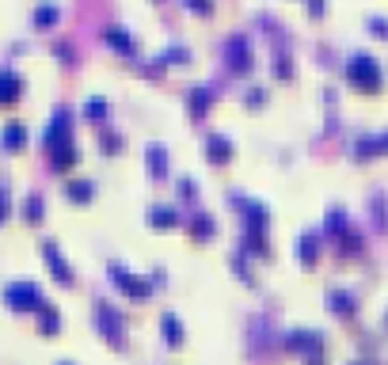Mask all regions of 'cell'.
<instances>
[{
    "instance_id": "obj_33",
    "label": "cell",
    "mask_w": 388,
    "mask_h": 365,
    "mask_svg": "<svg viewBox=\"0 0 388 365\" xmlns=\"http://www.w3.org/2000/svg\"><path fill=\"white\" fill-rule=\"evenodd\" d=\"M278 76H289V58L286 54H278Z\"/></svg>"
},
{
    "instance_id": "obj_38",
    "label": "cell",
    "mask_w": 388,
    "mask_h": 365,
    "mask_svg": "<svg viewBox=\"0 0 388 365\" xmlns=\"http://www.w3.org/2000/svg\"><path fill=\"white\" fill-rule=\"evenodd\" d=\"M358 365H366V362H358Z\"/></svg>"
},
{
    "instance_id": "obj_37",
    "label": "cell",
    "mask_w": 388,
    "mask_h": 365,
    "mask_svg": "<svg viewBox=\"0 0 388 365\" xmlns=\"http://www.w3.org/2000/svg\"><path fill=\"white\" fill-rule=\"evenodd\" d=\"M58 365H72V362H58Z\"/></svg>"
},
{
    "instance_id": "obj_30",
    "label": "cell",
    "mask_w": 388,
    "mask_h": 365,
    "mask_svg": "<svg viewBox=\"0 0 388 365\" xmlns=\"http://www.w3.org/2000/svg\"><path fill=\"white\" fill-rule=\"evenodd\" d=\"M187 58H191L187 46H168V54H164V61H187Z\"/></svg>"
},
{
    "instance_id": "obj_14",
    "label": "cell",
    "mask_w": 388,
    "mask_h": 365,
    "mask_svg": "<svg viewBox=\"0 0 388 365\" xmlns=\"http://www.w3.org/2000/svg\"><path fill=\"white\" fill-rule=\"evenodd\" d=\"M149 221L160 225V229H172V225H179V209H175V206H152Z\"/></svg>"
},
{
    "instance_id": "obj_21",
    "label": "cell",
    "mask_w": 388,
    "mask_h": 365,
    "mask_svg": "<svg viewBox=\"0 0 388 365\" xmlns=\"http://www.w3.org/2000/svg\"><path fill=\"white\" fill-rule=\"evenodd\" d=\"M297 259H301V263H316V232L297 236Z\"/></svg>"
},
{
    "instance_id": "obj_26",
    "label": "cell",
    "mask_w": 388,
    "mask_h": 365,
    "mask_svg": "<svg viewBox=\"0 0 388 365\" xmlns=\"http://www.w3.org/2000/svg\"><path fill=\"white\" fill-rule=\"evenodd\" d=\"M35 23H38V27H50V23H58V8H54V4H38L35 8Z\"/></svg>"
},
{
    "instance_id": "obj_28",
    "label": "cell",
    "mask_w": 388,
    "mask_h": 365,
    "mask_svg": "<svg viewBox=\"0 0 388 365\" xmlns=\"http://www.w3.org/2000/svg\"><path fill=\"white\" fill-rule=\"evenodd\" d=\"M369 27H373L377 38H388V19L385 15H369Z\"/></svg>"
},
{
    "instance_id": "obj_8",
    "label": "cell",
    "mask_w": 388,
    "mask_h": 365,
    "mask_svg": "<svg viewBox=\"0 0 388 365\" xmlns=\"http://www.w3.org/2000/svg\"><path fill=\"white\" fill-rule=\"evenodd\" d=\"M209 107H213V88H209V84H194L187 92V111L194 118H202Z\"/></svg>"
},
{
    "instance_id": "obj_17",
    "label": "cell",
    "mask_w": 388,
    "mask_h": 365,
    "mask_svg": "<svg viewBox=\"0 0 388 365\" xmlns=\"http://www.w3.org/2000/svg\"><path fill=\"white\" fill-rule=\"evenodd\" d=\"M38 327H42V335H54V331L61 327V316H58V308H54L50 301L38 308Z\"/></svg>"
},
{
    "instance_id": "obj_23",
    "label": "cell",
    "mask_w": 388,
    "mask_h": 365,
    "mask_svg": "<svg viewBox=\"0 0 388 365\" xmlns=\"http://www.w3.org/2000/svg\"><path fill=\"white\" fill-rule=\"evenodd\" d=\"M72 160H76V145H72V141H65V145L54 149V168H69Z\"/></svg>"
},
{
    "instance_id": "obj_24",
    "label": "cell",
    "mask_w": 388,
    "mask_h": 365,
    "mask_svg": "<svg viewBox=\"0 0 388 365\" xmlns=\"http://www.w3.org/2000/svg\"><path fill=\"white\" fill-rule=\"evenodd\" d=\"M323 225H328L331 232H346V213H343V206H331L328 217H323Z\"/></svg>"
},
{
    "instance_id": "obj_31",
    "label": "cell",
    "mask_w": 388,
    "mask_h": 365,
    "mask_svg": "<svg viewBox=\"0 0 388 365\" xmlns=\"http://www.w3.org/2000/svg\"><path fill=\"white\" fill-rule=\"evenodd\" d=\"M373 209H377V225L385 229V198L381 194H373Z\"/></svg>"
},
{
    "instance_id": "obj_11",
    "label": "cell",
    "mask_w": 388,
    "mask_h": 365,
    "mask_svg": "<svg viewBox=\"0 0 388 365\" xmlns=\"http://www.w3.org/2000/svg\"><path fill=\"white\" fill-rule=\"evenodd\" d=\"M145 168H149L152 179H164L168 175V149L164 145H149V149H145Z\"/></svg>"
},
{
    "instance_id": "obj_13",
    "label": "cell",
    "mask_w": 388,
    "mask_h": 365,
    "mask_svg": "<svg viewBox=\"0 0 388 365\" xmlns=\"http://www.w3.org/2000/svg\"><path fill=\"white\" fill-rule=\"evenodd\" d=\"M19 88H23V80L15 76L12 69H0V103L15 99V95H19Z\"/></svg>"
},
{
    "instance_id": "obj_34",
    "label": "cell",
    "mask_w": 388,
    "mask_h": 365,
    "mask_svg": "<svg viewBox=\"0 0 388 365\" xmlns=\"http://www.w3.org/2000/svg\"><path fill=\"white\" fill-rule=\"evenodd\" d=\"M248 103H263V88H248Z\"/></svg>"
},
{
    "instance_id": "obj_29",
    "label": "cell",
    "mask_w": 388,
    "mask_h": 365,
    "mask_svg": "<svg viewBox=\"0 0 388 365\" xmlns=\"http://www.w3.org/2000/svg\"><path fill=\"white\" fill-rule=\"evenodd\" d=\"M183 4H187L191 12H198V15H209V12H213V0H183Z\"/></svg>"
},
{
    "instance_id": "obj_20",
    "label": "cell",
    "mask_w": 388,
    "mask_h": 365,
    "mask_svg": "<svg viewBox=\"0 0 388 365\" xmlns=\"http://www.w3.org/2000/svg\"><path fill=\"white\" fill-rule=\"evenodd\" d=\"M65 194H69L72 202H88L95 194V186H92V179H69L65 183Z\"/></svg>"
},
{
    "instance_id": "obj_16",
    "label": "cell",
    "mask_w": 388,
    "mask_h": 365,
    "mask_svg": "<svg viewBox=\"0 0 388 365\" xmlns=\"http://www.w3.org/2000/svg\"><path fill=\"white\" fill-rule=\"evenodd\" d=\"M23 141H27V129H23V122H8V126L0 129V145H8V149H19Z\"/></svg>"
},
{
    "instance_id": "obj_36",
    "label": "cell",
    "mask_w": 388,
    "mask_h": 365,
    "mask_svg": "<svg viewBox=\"0 0 388 365\" xmlns=\"http://www.w3.org/2000/svg\"><path fill=\"white\" fill-rule=\"evenodd\" d=\"M309 12H312V15H320V12H323V0H309Z\"/></svg>"
},
{
    "instance_id": "obj_19",
    "label": "cell",
    "mask_w": 388,
    "mask_h": 365,
    "mask_svg": "<svg viewBox=\"0 0 388 365\" xmlns=\"http://www.w3.org/2000/svg\"><path fill=\"white\" fill-rule=\"evenodd\" d=\"M103 38H107L115 50H122V54H134V38L126 35V27H107L103 31Z\"/></svg>"
},
{
    "instance_id": "obj_15",
    "label": "cell",
    "mask_w": 388,
    "mask_h": 365,
    "mask_svg": "<svg viewBox=\"0 0 388 365\" xmlns=\"http://www.w3.org/2000/svg\"><path fill=\"white\" fill-rule=\"evenodd\" d=\"M328 305H331V308H335V312L350 316V312H354V293H346V289L331 286V289H328Z\"/></svg>"
},
{
    "instance_id": "obj_7",
    "label": "cell",
    "mask_w": 388,
    "mask_h": 365,
    "mask_svg": "<svg viewBox=\"0 0 388 365\" xmlns=\"http://www.w3.org/2000/svg\"><path fill=\"white\" fill-rule=\"evenodd\" d=\"M42 255H46V263H50L54 278H58V282H72V266L65 263V255L58 251V243H54V240H42Z\"/></svg>"
},
{
    "instance_id": "obj_4",
    "label": "cell",
    "mask_w": 388,
    "mask_h": 365,
    "mask_svg": "<svg viewBox=\"0 0 388 365\" xmlns=\"http://www.w3.org/2000/svg\"><path fill=\"white\" fill-rule=\"evenodd\" d=\"M107 270H111V282H115L118 289H126L129 297H137V301H141V297H149V282H145V278H137L134 270H126L122 263H111Z\"/></svg>"
},
{
    "instance_id": "obj_12",
    "label": "cell",
    "mask_w": 388,
    "mask_h": 365,
    "mask_svg": "<svg viewBox=\"0 0 388 365\" xmlns=\"http://www.w3.org/2000/svg\"><path fill=\"white\" fill-rule=\"evenodd\" d=\"M160 327H164V339L168 346H179L183 343V320L175 312H164V320H160Z\"/></svg>"
},
{
    "instance_id": "obj_25",
    "label": "cell",
    "mask_w": 388,
    "mask_h": 365,
    "mask_svg": "<svg viewBox=\"0 0 388 365\" xmlns=\"http://www.w3.org/2000/svg\"><path fill=\"white\" fill-rule=\"evenodd\" d=\"M84 115H88V118H95V122H103V118H107V99L92 95V99L84 103Z\"/></svg>"
},
{
    "instance_id": "obj_1",
    "label": "cell",
    "mask_w": 388,
    "mask_h": 365,
    "mask_svg": "<svg viewBox=\"0 0 388 365\" xmlns=\"http://www.w3.org/2000/svg\"><path fill=\"white\" fill-rule=\"evenodd\" d=\"M346 80L358 84L362 92H377L385 76H381V65H377L373 54H354V58L346 61Z\"/></svg>"
},
{
    "instance_id": "obj_18",
    "label": "cell",
    "mask_w": 388,
    "mask_h": 365,
    "mask_svg": "<svg viewBox=\"0 0 388 365\" xmlns=\"http://www.w3.org/2000/svg\"><path fill=\"white\" fill-rule=\"evenodd\" d=\"M187 229L194 232V236H213V232H217V221L209 213H191Z\"/></svg>"
},
{
    "instance_id": "obj_9",
    "label": "cell",
    "mask_w": 388,
    "mask_h": 365,
    "mask_svg": "<svg viewBox=\"0 0 388 365\" xmlns=\"http://www.w3.org/2000/svg\"><path fill=\"white\" fill-rule=\"evenodd\" d=\"M206 156L213 160V164H225V160L232 156V141L225 133H217V129H209L206 133Z\"/></svg>"
},
{
    "instance_id": "obj_5",
    "label": "cell",
    "mask_w": 388,
    "mask_h": 365,
    "mask_svg": "<svg viewBox=\"0 0 388 365\" xmlns=\"http://www.w3.org/2000/svg\"><path fill=\"white\" fill-rule=\"evenodd\" d=\"M225 54H229V65L236 72H248V69H252V42H248L244 35H232L229 46H225Z\"/></svg>"
},
{
    "instance_id": "obj_6",
    "label": "cell",
    "mask_w": 388,
    "mask_h": 365,
    "mask_svg": "<svg viewBox=\"0 0 388 365\" xmlns=\"http://www.w3.org/2000/svg\"><path fill=\"white\" fill-rule=\"evenodd\" d=\"M286 346L289 350H301V354H312L316 358L320 354V346H323V339H320V331H289V339H286Z\"/></svg>"
},
{
    "instance_id": "obj_22",
    "label": "cell",
    "mask_w": 388,
    "mask_h": 365,
    "mask_svg": "<svg viewBox=\"0 0 388 365\" xmlns=\"http://www.w3.org/2000/svg\"><path fill=\"white\" fill-rule=\"evenodd\" d=\"M23 217H27V221H38V217H42V194L38 190H31L27 198H23Z\"/></svg>"
},
{
    "instance_id": "obj_32",
    "label": "cell",
    "mask_w": 388,
    "mask_h": 365,
    "mask_svg": "<svg viewBox=\"0 0 388 365\" xmlns=\"http://www.w3.org/2000/svg\"><path fill=\"white\" fill-rule=\"evenodd\" d=\"M179 194H183V198H191V194H194V179L183 175V179H179Z\"/></svg>"
},
{
    "instance_id": "obj_35",
    "label": "cell",
    "mask_w": 388,
    "mask_h": 365,
    "mask_svg": "<svg viewBox=\"0 0 388 365\" xmlns=\"http://www.w3.org/2000/svg\"><path fill=\"white\" fill-rule=\"evenodd\" d=\"M4 213H8V190L0 186V217H4Z\"/></svg>"
},
{
    "instance_id": "obj_3",
    "label": "cell",
    "mask_w": 388,
    "mask_h": 365,
    "mask_svg": "<svg viewBox=\"0 0 388 365\" xmlns=\"http://www.w3.org/2000/svg\"><path fill=\"white\" fill-rule=\"evenodd\" d=\"M4 301L15 308V312H27V308H42V293H38V286H31V282H12V286L4 289Z\"/></svg>"
},
{
    "instance_id": "obj_10",
    "label": "cell",
    "mask_w": 388,
    "mask_h": 365,
    "mask_svg": "<svg viewBox=\"0 0 388 365\" xmlns=\"http://www.w3.org/2000/svg\"><path fill=\"white\" fill-rule=\"evenodd\" d=\"M354 152H358V156H377V152H388V129H381V133H362L358 141H354Z\"/></svg>"
},
{
    "instance_id": "obj_2",
    "label": "cell",
    "mask_w": 388,
    "mask_h": 365,
    "mask_svg": "<svg viewBox=\"0 0 388 365\" xmlns=\"http://www.w3.org/2000/svg\"><path fill=\"white\" fill-rule=\"evenodd\" d=\"M95 323H99L103 339H107L111 346H122L126 343V327H122V316L115 312L107 301H95Z\"/></svg>"
},
{
    "instance_id": "obj_27",
    "label": "cell",
    "mask_w": 388,
    "mask_h": 365,
    "mask_svg": "<svg viewBox=\"0 0 388 365\" xmlns=\"http://www.w3.org/2000/svg\"><path fill=\"white\" fill-rule=\"evenodd\" d=\"M99 145L107 152H118V149H122V133H115V129H103V133H99Z\"/></svg>"
}]
</instances>
